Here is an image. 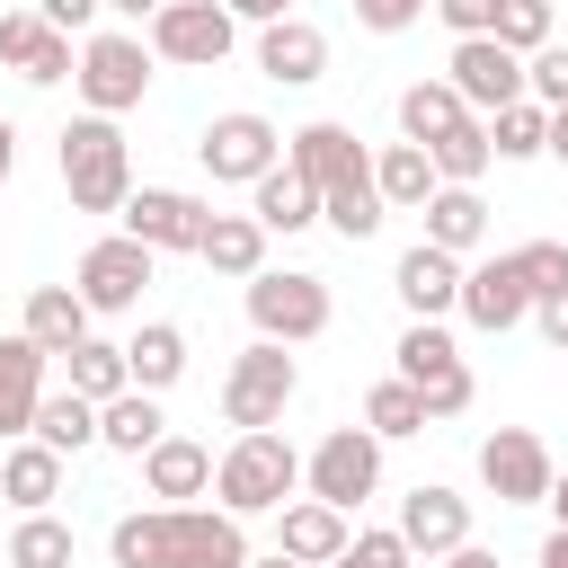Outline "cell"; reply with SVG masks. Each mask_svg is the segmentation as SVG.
<instances>
[{"label":"cell","instance_id":"6da1fadb","mask_svg":"<svg viewBox=\"0 0 568 568\" xmlns=\"http://www.w3.org/2000/svg\"><path fill=\"white\" fill-rule=\"evenodd\" d=\"M115 568H248V524L222 506H142L106 524Z\"/></svg>","mask_w":568,"mask_h":568},{"label":"cell","instance_id":"7a4b0ae2","mask_svg":"<svg viewBox=\"0 0 568 568\" xmlns=\"http://www.w3.org/2000/svg\"><path fill=\"white\" fill-rule=\"evenodd\" d=\"M284 160L320 186V222H328L337 240H373V231L390 222V213H382V186H373V151L355 142V124L320 115V124L284 133Z\"/></svg>","mask_w":568,"mask_h":568},{"label":"cell","instance_id":"3957f363","mask_svg":"<svg viewBox=\"0 0 568 568\" xmlns=\"http://www.w3.org/2000/svg\"><path fill=\"white\" fill-rule=\"evenodd\" d=\"M284 497H302V453L275 435V426H240L222 453H213V506L222 515H275Z\"/></svg>","mask_w":568,"mask_h":568},{"label":"cell","instance_id":"277c9868","mask_svg":"<svg viewBox=\"0 0 568 568\" xmlns=\"http://www.w3.org/2000/svg\"><path fill=\"white\" fill-rule=\"evenodd\" d=\"M53 169L71 186V213H115L133 195V142L115 115H71L53 133Z\"/></svg>","mask_w":568,"mask_h":568},{"label":"cell","instance_id":"5b68a950","mask_svg":"<svg viewBox=\"0 0 568 568\" xmlns=\"http://www.w3.org/2000/svg\"><path fill=\"white\" fill-rule=\"evenodd\" d=\"M71 89H80V115H133L142 89H151L142 27H89L80 36V62H71Z\"/></svg>","mask_w":568,"mask_h":568},{"label":"cell","instance_id":"8992f818","mask_svg":"<svg viewBox=\"0 0 568 568\" xmlns=\"http://www.w3.org/2000/svg\"><path fill=\"white\" fill-rule=\"evenodd\" d=\"M240 302H248V328L275 337V346H311V337H328V320H337L328 275H311V266H257V275L240 284Z\"/></svg>","mask_w":568,"mask_h":568},{"label":"cell","instance_id":"52a82bcc","mask_svg":"<svg viewBox=\"0 0 568 568\" xmlns=\"http://www.w3.org/2000/svg\"><path fill=\"white\" fill-rule=\"evenodd\" d=\"M390 355H399V382L426 399V417H435V426H444V417H462V408L479 399V382H470V355L453 346V328H444V320H408Z\"/></svg>","mask_w":568,"mask_h":568},{"label":"cell","instance_id":"ba28073f","mask_svg":"<svg viewBox=\"0 0 568 568\" xmlns=\"http://www.w3.org/2000/svg\"><path fill=\"white\" fill-rule=\"evenodd\" d=\"M151 248L133 240V231H106V240H89L80 248V266H71V293L89 302V320H133L142 311V293H151Z\"/></svg>","mask_w":568,"mask_h":568},{"label":"cell","instance_id":"9c48e42d","mask_svg":"<svg viewBox=\"0 0 568 568\" xmlns=\"http://www.w3.org/2000/svg\"><path fill=\"white\" fill-rule=\"evenodd\" d=\"M293 390H302V364H293V346H275V337H248V346L231 355V373H222V417H231V426H284Z\"/></svg>","mask_w":568,"mask_h":568},{"label":"cell","instance_id":"30bf717a","mask_svg":"<svg viewBox=\"0 0 568 568\" xmlns=\"http://www.w3.org/2000/svg\"><path fill=\"white\" fill-rule=\"evenodd\" d=\"M373 488H382V435H373V426H328V435L302 453V497L355 515Z\"/></svg>","mask_w":568,"mask_h":568},{"label":"cell","instance_id":"8fae6325","mask_svg":"<svg viewBox=\"0 0 568 568\" xmlns=\"http://www.w3.org/2000/svg\"><path fill=\"white\" fill-rule=\"evenodd\" d=\"M151 62H178V71H222L231 44H240V18L222 0H160L151 27H142Z\"/></svg>","mask_w":568,"mask_h":568},{"label":"cell","instance_id":"7c38bea8","mask_svg":"<svg viewBox=\"0 0 568 568\" xmlns=\"http://www.w3.org/2000/svg\"><path fill=\"white\" fill-rule=\"evenodd\" d=\"M195 160H204L213 186H257V178L284 160V133H275L257 106H231V115H213V124L195 133Z\"/></svg>","mask_w":568,"mask_h":568},{"label":"cell","instance_id":"4fadbf2b","mask_svg":"<svg viewBox=\"0 0 568 568\" xmlns=\"http://www.w3.org/2000/svg\"><path fill=\"white\" fill-rule=\"evenodd\" d=\"M204 222H213V204L186 195V186H133V195L115 204V231H133L151 257H195Z\"/></svg>","mask_w":568,"mask_h":568},{"label":"cell","instance_id":"5bb4252c","mask_svg":"<svg viewBox=\"0 0 568 568\" xmlns=\"http://www.w3.org/2000/svg\"><path fill=\"white\" fill-rule=\"evenodd\" d=\"M470 328H488V337H506V328H524L532 320V284H524V257L515 248H497V257H462V302H453Z\"/></svg>","mask_w":568,"mask_h":568},{"label":"cell","instance_id":"9a60e30c","mask_svg":"<svg viewBox=\"0 0 568 568\" xmlns=\"http://www.w3.org/2000/svg\"><path fill=\"white\" fill-rule=\"evenodd\" d=\"M550 444L532 435V426H497V435H479V488L497 497V506H541L550 497Z\"/></svg>","mask_w":568,"mask_h":568},{"label":"cell","instance_id":"2e32d148","mask_svg":"<svg viewBox=\"0 0 568 568\" xmlns=\"http://www.w3.org/2000/svg\"><path fill=\"white\" fill-rule=\"evenodd\" d=\"M444 80H453V98H462L470 115H497V106L524 98V53H506L497 36H453Z\"/></svg>","mask_w":568,"mask_h":568},{"label":"cell","instance_id":"e0dca14e","mask_svg":"<svg viewBox=\"0 0 568 568\" xmlns=\"http://www.w3.org/2000/svg\"><path fill=\"white\" fill-rule=\"evenodd\" d=\"M71 62H80V44L62 27H44L36 0L27 9H0V71H18L27 89H53V80H71Z\"/></svg>","mask_w":568,"mask_h":568},{"label":"cell","instance_id":"ac0fdd59","mask_svg":"<svg viewBox=\"0 0 568 568\" xmlns=\"http://www.w3.org/2000/svg\"><path fill=\"white\" fill-rule=\"evenodd\" d=\"M390 532H399L417 559H444L453 541H470V497H462V488H444V479H417V488L399 497Z\"/></svg>","mask_w":568,"mask_h":568},{"label":"cell","instance_id":"d6986e66","mask_svg":"<svg viewBox=\"0 0 568 568\" xmlns=\"http://www.w3.org/2000/svg\"><path fill=\"white\" fill-rule=\"evenodd\" d=\"M390 293H399V311H408V320H453V302H462V257H453V248H435V240H417V248H399Z\"/></svg>","mask_w":568,"mask_h":568},{"label":"cell","instance_id":"ffe728a7","mask_svg":"<svg viewBox=\"0 0 568 568\" xmlns=\"http://www.w3.org/2000/svg\"><path fill=\"white\" fill-rule=\"evenodd\" d=\"M257 71L275 80V89H311V80H328V36L293 9V18H266L257 27Z\"/></svg>","mask_w":568,"mask_h":568},{"label":"cell","instance_id":"44dd1931","mask_svg":"<svg viewBox=\"0 0 568 568\" xmlns=\"http://www.w3.org/2000/svg\"><path fill=\"white\" fill-rule=\"evenodd\" d=\"M142 488H151V506H195V497H213V444L160 435V444L142 453Z\"/></svg>","mask_w":568,"mask_h":568},{"label":"cell","instance_id":"7402d4cb","mask_svg":"<svg viewBox=\"0 0 568 568\" xmlns=\"http://www.w3.org/2000/svg\"><path fill=\"white\" fill-rule=\"evenodd\" d=\"M44 346L27 337V328H9L0 337V444H18L27 426H36V399H44Z\"/></svg>","mask_w":568,"mask_h":568},{"label":"cell","instance_id":"603a6c76","mask_svg":"<svg viewBox=\"0 0 568 568\" xmlns=\"http://www.w3.org/2000/svg\"><path fill=\"white\" fill-rule=\"evenodd\" d=\"M346 532H355V515H337V506H320V497H284V506H275V550H284V559L328 568V559L346 550Z\"/></svg>","mask_w":568,"mask_h":568},{"label":"cell","instance_id":"cb8c5ba5","mask_svg":"<svg viewBox=\"0 0 568 568\" xmlns=\"http://www.w3.org/2000/svg\"><path fill=\"white\" fill-rule=\"evenodd\" d=\"M248 213L266 222V240H275V231L293 240V231H311V222H320V186H311V178H302L293 160H275V169H266V178L248 186Z\"/></svg>","mask_w":568,"mask_h":568},{"label":"cell","instance_id":"d4e9b609","mask_svg":"<svg viewBox=\"0 0 568 568\" xmlns=\"http://www.w3.org/2000/svg\"><path fill=\"white\" fill-rule=\"evenodd\" d=\"M160 435H169V408H160V390H115V399H98V444H106V453L142 462Z\"/></svg>","mask_w":568,"mask_h":568},{"label":"cell","instance_id":"484cf974","mask_svg":"<svg viewBox=\"0 0 568 568\" xmlns=\"http://www.w3.org/2000/svg\"><path fill=\"white\" fill-rule=\"evenodd\" d=\"M0 497H9L18 515L53 506V497H62V453H53V444H36V435L0 444Z\"/></svg>","mask_w":568,"mask_h":568},{"label":"cell","instance_id":"4316f807","mask_svg":"<svg viewBox=\"0 0 568 568\" xmlns=\"http://www.w3.org/2000/svg\"><path fill=\"white\" fill-rule=\"evenodd\" d=\"M417 213H426V240H435V248L479 257V240H488V195H479V186H435Z\"/></svg>","mask_w":568,"mask_h":568},{"label":"cell","instance_id":"83f0119b","mask_svg":"<svg viewBox=\"0 0 568 568\" xmlns=\"http://www.w3.org/2000/svg\"><path fill=\"white\" fill-rule=\"evenodd\" d=\"M195 257H204L213 275L248 284V275L266 266V222H257V213H213V222H204V240H195Z\"/></svg>","mask_w":568,"mask_h":568},{"label":"cell","instance_id":"f1b7e54d","mask_svg":"<svg viewBox=\"0 0 568 568\" xmlns=\"http://www.w3.org/2000/svg\"><path fill=\"white\" fill-rule=\"evenodd\" d=\"M373 186H382V213H417L444 178H435L426 142H382V151H373Z\"/></svg>","mask_w":568,"mask_h":568},{"label":"cell","instance_id":"f546056e","mask_svg":"<svg viewBox=\"0 0 568 568\" xmlns=\"http://www.w3.org/2000/svg\"><path fill=\"white\" fill-rule=\"evenodd\" d=\"M124 373H133V390H178V373H186V328H178V320H142V328L124 337Z\"/></svg>","mask_w":568,"mask_h":568},{"label":"cell","instance_id":"4dcf8cb0","mask_svg":"<svg viewBox=\"0 0 568 568\" xmlns=\"http://www.w3.org/2000/svg\"><path fill=\"white\" fill-rule=\"evenodd\" d=\"M18 328H27V337H36L44 355H71V346L89 337V302H80L71 284H36V293H27V320H18Z\"/></svg>","mask_w":568,"mask_h":568},{"label":"cell","instance_id":"1f68e13d","mask_svg":"<svg viewBox=\"0 0 568 568\" xmlns=\"http://www.w3.org/2000/svg\"><path fill=\"white\" fill-rule=\"evenodd\" d=\"M27 435H36V444H53V453L71 462V453H89V444H98V399H80V390L62 382V390H44V399H36V426H27Z\"/></svg>","mask_w":568,"mask_h":568},{"label":"cell","instance_id":"d6a6232c","mask_svg":"<svg viewBox=\"0 0 568 568\" xmlns=\"http://www.w3.org/2000/svg\"><path fill=\"white\" fill-rule=\"evenodd\" d=\"M470 106L453 98V80H408L399 89V142H444Z\"/></svg>","mask_w":568,"mask_h":568},{"label":"cell","instance_id":"836d02e7","mask_svg":"<svg viewBox=\"0 0 568 568\" xmlns=\"http://www.w3.org/2000/svg\"><path fill=\"white\" fill-rule=\"evenodd\" d=\"M0 559H9V568H71L80 541H71V524H62L53 506H36V515H18V532H9Z\"/></svg>","mask_w":568,"mask_h":568},{"label":"cell","instance_id":"e575fe53","mask_svg":"<svg viewBox=\"0 0 568 568\" xmlns=\"http://www.w3.org/2000/svg\"><path fill=\"white\" fill-rule=\"evenodd\" d=\"M62 364V382L80 390V399H115V390H133V373H124V346H106V337H80L71 355H53Z\"/></svg>","mask_w":568,"mask_h":568},{"label":"cell","instance_id":"d590c367","mask_svg":"<svg viewBox=\"0 0 568 568\" xmlns=\"http://www.w3.org/2000/svg\"><path fill=\"white\" fill-rule=\"evenodd\" d=\"M426 160H435V178H444V186H479L497 151H488V124H479V115H462L444 142H426Z\"/></svg>","mask_w":568,"mask_h":568},{"label":"cell","instance_id":"8d00e7d4","mask_svg":"<svg viewBox=\"0 0 568 568\" xmlns=\"http://www.w3.org/2000/svg\"><path fill=\"white\" fill-rule=\"evenodd\" d=\"M364 426H373L382 444H399V435H426L435 417H426V399H417V390L390 373V382H373V390H364Z\"/></svg>","mask_w":568,"mask_h":568},{"label":"cell","instance_id":"74e56055","mask_svg":"<svg viewBox=\"0 0 568 568\" xmlns=\"http://www.w3.org/2000/svg\"><path fill=\"white\" fill-rule=\"evenodd\" d=\"M479 124H488V151H497V160H541V124H550V106L515 98V106H497V115H479Z\"/></svg>","mask_w":568,"mask_h":568},{"label":"cell","instance_id":"f35d334b","mask_svg":"<svg viewBox=\"0 0 568 568\" xmlns=\"http://www.w3.org/2000/svg\"><path fill=\"white\" fill-rule=\"evenodd\" d=\"M506 53H541L550 36H559V9L550 0H497V27H488Z\"/></svg>","mask_w":568,"mask_h":568},{"label":"cell","instance_id":"ab89813d","mask_svg":"<svg viewBox=\"0 0 568 568\" xmlns=\"http://www.w3.org/2000/svg\"><path fill=\"white\" fill-rule=\"evenodd\" d=\"M328 568H417V550H408L390 524H355V532H346V550H337Z\"/></svg>","mask_w":568,"mask_h":568},{"label":"cell","instance_id":"60d3db41","mask_svg":"<svg viewBox=\"0 0 568 568\" xmlns=\"http://www.w3.org/2000/svg\"><path fill=\"white\" fill-rule=\"evenodd\" d=\"M524 98L532 106H568V44L550 36L541 53H524Z\"/></svg>","mask_w":568,"mask_h":568},{"label":"cell","instance_id":"b9f144b4","mask_svg":"<svg viewBox=\"0 0 568 568\" xmlns=\"http://www.w3.org/2000/svg\"><path fill=\"white\" fill-rule=\"evenodd\" d=\"M515 257H524V284H532V302L568 284V240H524Z\"/></svg>","mask_w":568,"mask_h":568},{"label":"cell","instance_id":"7bdbcfd3","mask_svg":"<svg viewBox=\"0 0 568 568\" xmlns=\"http://www.w3.org/2000/svg\"><path fill=\"white\" fill-rule=\"evenodd\" d=\"M426 9H435V0H355V27H364V36H408Z\"/></svg>","mask_w":568,"mask_h":568},{"label":"cell","instance_id":"ee69618b","mask_svg":"<svg viewBox=\"0 0 568 568\" xmlns=\"http://www.w3.org/2000/svg\"><path fill=\"white\" fill-rule=\"evenodd\" d=\"M36 18H44V27H62V36L80 44V36L106 18V0H36Z\"/></svg>","mask_w":568,"mask_h":568},{"label":"cell","instance_id":"f6af8a7d","mask_svg":"<svg viewBox=\"0 0 568 568\" xmlns=\"http://www.w3.org/2000/svg\"><path fill=\"white\" fill-rule=\"evenodd\" d=\"M435 18H444L453 36H488V27H497V0H435Z\"/></svg>","mask_w":568,"mask_h":568},{"label":"cell","instance_id":"bcb514c9","mask_svg":"<svg viewBox=\"0 0 568 568\" xmlns=\"http://www.w3.org/2000/svg\"><path fill=\"white\" fill-rule=\"evenodd\" d=\"M532 328H541V337H550V346H559V355H568V284H559V293H541V302H532Z\"/></svg>","mask_w":568,"mask_h":568},{"label":"cell","instance_id":"7dc6e473","mask_svg":"<svg viewBox=\"0 0 568 568\" xmlns=\"http://www.w3.org/2000/svg\"><path fill=\"white\" fill-rule=\"evenodd\" d=\"M222 9H231V18H240V27H266V18H293V9H302V0H222Z\"/></svg>","mask_w":568,"mask_h":568},{"label":"cell","instance_id":"c3c4849f","mask_svg":"<svg viewBox=\"0 0 568 568\" xmlns=\"http://www.w3.org/2000/svg\"><path fill=\"white\" fill-rule=\"evenodd\" d=\"M435 568H506V559H497V550H488V541H453V550H444V559H435Z\"/></svg>","mask_w":568,"mask_h":568},{"label":"cell","instance_id":"681fc988","mask_svg":"<svg viewBox=\"0 0 568 568\" xmlns=\"http://www.w3.org/2000/svg\"><path fill=\"white\" fill-rule=\"evenodd\" d=\"M541 160L568 169V106H550V124H541Z\"/></svg>","mask_w":568,"mask_h":568},{"label":"cell","instance_id":"f907efd6","mask_svg":"<svg viewBox=\"0 0 568 568\" xmlns=\"http://www.w3.org/2000/svg\"><path fill=\"white\" fill-rule=\"evenodd\" d=\"M532 568H568V524H550V532H541V550H532Z\"/></svg>","mask_w":568,"mask_h":568},{"label":"cell","instance_id":"816d5d0a","mask_svg":"<svg viewBox=\"0 0 568 568\" xmlns=\"http://www.w3.org/2000/svg\"><path fill=\"white\" fill-rule=\"evenodd\" d=\"M9 178H18V124L0 115V186H9Z\"/></svg>","mask_w":568,"mask_h":568},{"label":"cell","instance_id":"f5cc1de1","mask_svg":"<svg viewBox=\"0 0 568 568\" xmlns=\"http://www.w3.org/2000/svg\"><path fill=\"white\" fill-rule=\"evenodd\" d=\"M541 506H550V524H568V462L550 470V497H541Z\"/></svg>","mask_w":568,"mask_h":568},{"label":"cell","instance_id":"db71d44e","mask_svg":"<svg viewBox=\"0 0 568 568\" xmlns=\"http://www.w3.org/2000/svg\"><path fill=\"white\" fill-rule=\"evenodd\" d=\"M106 9H115L124 27H151V9H160V0H106Z\"/></svg>","mask_w":568,"mask_h":568},{"label":"cell","instance_id":"11a10c76","mask_svg":"<svg viewBox=\"0 0 568 568\" xmlns=\"http://www.w3.org/2000/svg\"><path fill=\"white\" fill-rule=\"evenodd\" d=\"M248 568H311V559H284V550H266V559H257V550H248Z\"/></svg>","mask_w":568,"mask_h":568},{"label":"cell","instance_id":"9f6ffc18","mask_svg":"<svg viewBox=\"0 0 568 568\" xmlns=\"http://www.w3.org/2000/svg\"><path fill=\"white\" fill-rule=\"evenodd\" d=\"M0 568H9V559H0Z\"/></svg>","mask_w":568,"mask_h":568}]
</instances>
